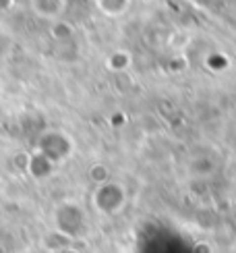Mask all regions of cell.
I'll return each mask as SVG.
<instances>
[{
    "mask_svg": "<svg viewBox=\"0 0 236 253\" xmlns=\"http://www.w3.org/2000/svg\"><path fill=\"white\" fill-rule=\"evenodd\" d=\"M128 204V189L124 183L116 178H104L95 183L91 191V210L104 218H114L122 214V210Z\"/></svg>",
    "mask_w": 236,
    "mask_h": 253,
    "instance_id": "obj_1",
    "label": "cell"
},
{
    "mask_svg": "<svg viewBox=\"0 0 236 253\" xmlns=\"http://www.w3.org/2000/svg\"><path fill=\"white\" fill-rule=\"evenodd\" d=\"M52 222H54V228L58 233H62L64 237H69L71 241L83 237L87 233L89 226V218L87 212L77 204V202H62L54 208V214H52Z\"/></svg>",
    "mask_w": 236,
    "mask_h": 253,
    "instance_id": "obj_2",
    "label": "cell"
},
{
    "mask_svg": "<svg viewBox=\"0 0 236 253\" xmlns=\"http://www.w3.org/2000/svg\"><path fill=\"white\" fill-rule=\"evenodd\" d=\"M73 150H75L73 139L64 131H58V129H52V131L44 133L41 139L38 141V152L44 154L48 160H52L54 164L67 160V158L73 154Z\"/></svg>",
    "mask_w": 236,
    "mask_h": 253,
    "instance_id": "obj_3",
    "label": "cell"
},
{
    "mask_svg": "<svg viewBox=\"0 0 236 253\" xmlns=\"http://www.w3.org/2000/svg\"><path fill=\"white\" fill-rule=\"evenodd\" d=\"M220 162L213 158V154L209 152H197V154H191L185 162V170L191 178L195 181H205V178H211L213 174L218 172Z\"/></svg>",
    "mask_w": 236,
    "mask_h": 253,
    "instance_id": "obj_4",
    "label": "cell"
},
{
    "mask_svg": "<svg viewBox=\"0 0 236 253\" xmlns=\"http://www.w3.org/2000/svg\"><path fill=\"white\" fill-rule=\"evenodd\" d=\"M128 6L131 0H98V8L106 17H120L128 10Z\"/></svg>",
    "mask_w": 236,
    "mask_h": 253,
    "instance_id": "obj_5",
    "label": "cell"
},
{
    "mask_svg": "<svg viewBox=\"0 0 236 253\" xmlns=\"http://www.w3.org/2000/svg\"><path fill=\"white\" fill-rule=\"evenodd\" d=\"M108 67L112 71H124V69H128V67H131V54L124 52V50L112 52V54L108 56Z\"/></svg>",
    "mask_w": 236,
    "mask_h": 253,
    "instance_id": "obj_6",
    "label": "cell"
}]
</instances>
